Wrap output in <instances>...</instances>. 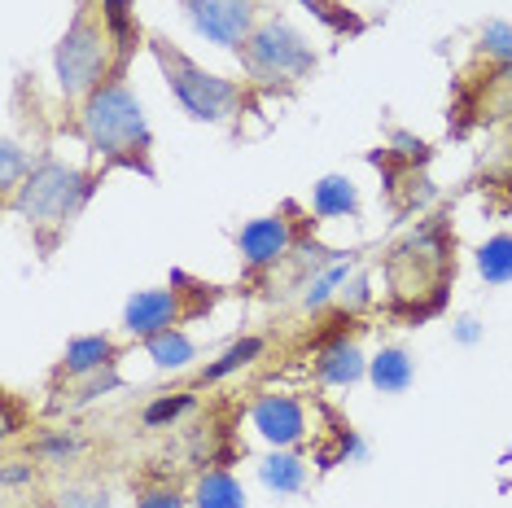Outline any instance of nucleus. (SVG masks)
I'll use <instances>...</instances> for the list:
<instances>
[{
    "label": "nucleus",
    "mask_w": 512,
    "mask_h": 508,
    "mask_svg": "<svg viewBox=\"0 0 512 508\" xmlns=\"http://www.w3.org/2000/svg\"><path fill=\"white\" fill-rule=\"evenodd\" d=\"M482 49L499 57V62H512V27L508 22H486L482 27Z\"/></svg>",
    "instance_id": "obj_21"
},
{
    "label": "nucleus",
    "mask_w": 512,
    "mask_h": 508,
    "mask_svg": "<svg viewBox=\"0 0 512 508\" xmlns=\"http://www.w3.org/2000/svg\"><path fill=\"white\" fill-rule=\"evenodd\" d=\"M477 333H482V329H477V320H460V325H456L460 342H477Z\"/></svg>",
    "instance_id": "obj_27"
},
{
    "label": "nucleus",
    "mask_w": 512,
    "mask_h": 508,
    "mask_svg": "<svg viewBox=\"0 0 512 508\" xmlns=\"http://www.w3.org/2000/svg\"><path fill=\"white\" fill-rule=\"evenodd\" d=\"M62 508H110V495L106 491H66Z\"/></svg>",
    "instance_id": "obj_24"
},
{
    "label": "nucleus",
    "mask_w": 512,
    "mask_h": 508,
    "mask_svg": "<svg viewBox=\"0 0 512 508\" xmlns=\"http://www.w3.org/2000/svg\"><path fill=\"white\" fill-rule=\"evenodd\" d=\"M75 452H79L75 438H49V443L40 447V456H75Z\"/></svg>",
    "instance_id": "obj_26"
},
{
    "label": "nucleus",
    "mask_w": 512,
    "mask_h": 508,
    "mask_svg": "<svg viewBox=\"0 0 512 508\" xmlns=\"http://www.w3.org/2000/svg\"><path fill=\"white\" fill-rule=\"evenodd\" d=\"M158 57H162V71H167V84L176 92V101L193 114V119H202V123L228 119L232 106H237V84L202 71V66H193L189 57H180V53L158 49Z\"/></svg>",
    "instance_id": "obj_3"
},
{
    "label": "nucleus",
    "mask_w": 512,
    "mask_h": 508,
    "mask_svg": "<svg viewBox=\"0 0 512 508\" xmlns=\"http://www.w3.org/2000/svg\"><path fill=\"white\" fill-rule=\"evenodd\" d=\"M197 36H206L219 49H237L250 40L254 27V0H184Z\"/></svg>",
    "instance_id": "obj_6"
},
{
    "label": "nucleus",
    "mask_w": 512,
    "mask_h": 508,
    "mask_svg": "<svg viewBox=\"0 0 512 508\" xmlns=\"http://www.w3.org/2000/svg\"><path fill=\"white\" fill-rule=\"evenodd\" d=\"M254 430H259L267 443H276V447H289V443H298L302 430H307V421H302V408L294 399H285V395H267L254 403Z\"/></svg>",
    "instance_id": "obj_8"
},
{
    "label": "nucleus",
    "mask_w": 512,
    "mask_h": 508,
    "mask_svg": "<svg viewBox=\"0 0 512 508\" xmlns=\"http://www.w3.org/2000/svg\"><path fill=\"white\" fill-rule=\"evenodd\" d=\"M88 193H92V184L79 171L62 163H44L36 171H27V180H22L18 211L31 224H62V219H71L84 206Z\"/></svg>",
    "instance_id": "obj_2"
},
{
    "label": "nucleus",
    "mask_w": 512,
    "mask_h": 508,
    "mask_svg": "<svg viewBox=\"0 0 512 508\" xmlns=\"http://www.w3.org/2000/svg\"><path fill=\"white\" fill-rule=\"evenodd\" d=\"M364 355H359L355 342H333L329 351L320 355V377L329 381V386H355L359 377H364Z\"/></svg>",
    "instance_id": "obj_11"
},
{
    "label": "nucleus",
    "mask_w": 512,
    "mask_h": 508,
    "mask_svg": "<svg viewBox=\"0 0 512 508\" xmlns=\"http://www.w3.org/2000/svg\"><path fill=\"white\" fill-rule=\"evenodd\" d=\"M477 272H482L486 285H508L512 281V237L508 233L491 237L482 250H477Z\"/></svg>",
    "instance_id": "obj_14"
},
{
    "label": "nucleus",
    "mask_w": 512,
    "mask_h": 508,
    "mask_svg": "<svg viewBox=\"0 0 512 508\" xmlns=\"http://www.w3.org/2000/svg\"><path fill=\"white\" fill-rule=\"evenodd\" d=\"M197 508H246V495L228 473H206L197 482Z\"/></svg>",
    "instance_id": "obj_15"
},
{
    "label": "nucleus",
    "mask_w": 512,
    "mask_h": 508,
    "mask_svg": "<svg viewBox=\"0 0 512 508\" xmlns=\"http://www.w3.org/2000/svg\"><path fill=\"white\" fill-rule=\"evenodd\" d=\"M189 408H193L189 395H180V399H158V403H149V408H145V425H167V421L184 417Z\"/></svg>",
    "instance_id": "obj_22"
},
{
    "label": "nucleus",
    "mask_w": 512,
    "mask_h": 508,
    "mask_svg": "<svg viewBox=\"0 0 512 508\" xmlns=\"http://www.w3.org/2000/svg\"><path fill=\"white\" fill-rule=\"evenodd\" d=\"M136 508H184V504H180V495H176V491H149Z\"/></svg>",
    "instance_id": "obj_25"
},
{
    "label": "nucleus",
    "mask_w": 512,
    "mask_h": 508,
    "mask_svg": "<svg viewBox=\"0 0 512 508\" xmlns=\"http://www.w3.org/2000/svg\"><path fill=\"white\" fill-rule=\"evenodd\" d=\"M259 478H263V487H272L276 495H294V491H302V482H307V465L289 452H272L259 465Z\"/></svg>",
    "instance_id": "obj_13"
},
{
    "label": "nucleus",
    "mask_w": 512,
    "mask_h": 508,
    "mask_svg": "<svg viewBox=\"0 0 512 508\" xmlns=\"http://www.w3.org/2000/svg\"><path fill=\"white\" fill-rule=\"evenodd\" d=\"M346 276H351V263H329L320 276H311L307 281V294H302V307H324L329 298L337 294V285H346Z\"/></svg>",
    "instance_id": "obj_18"
},
{
    "label": "nucleus",
    "mask_w": 512,
    "mask_h": 508,
    "mask_svg": "<svg viewBox=\"0 0 512 508\" xmlns=\"http://www.w3.org/2000/svg\"><path fill=\"white\" fill-rule=\"evenodd\" d=\"M106 360H110V338H75L66 346V373H75V377L97 373Z\"/></svg>",
    "instance_id": "obj_16"
},
{
    "label": "nucleus",
    "mask_w": 512,
    "mask_h": 508,
    "mask_svg": "<svg viewBox=\"0 0 512 508\" xmlns=\"http://www.w3.org/2000/svg\"><path fill=\"white\" fill-rule=\"evenodd\" d=\"M53 62H57V84H62L66 97H84V92L97 88L101 71H106V40L88 22V14L75 18V27L57 44Z\"/></svg>",
    "instance_id": "obj_5"
},
{
    "label": "nucleus",
    "mask_w": 512,
    "mask_h": 508,
    "mask_svg": "<svg viewBox=\"0 0 512 508\" xmlns=\"http://www.w3.org/2000/svg\"><path fill=\"white\" fill-rule=\"evenodd\" d=\"M372 386L381 390V395H403L407 386H412V377H416V368H412V355L399 351V346H386V351L372 360Z\"/></svg>",
    "instance_id": "obj_10"
},
{
    "label": "nucleus",
    "mask_w": 512,
    "mask_h": 508,
    "mask_svg": "<svg viewBox=\"0 0 512 508\" xmlns=\"http://www.w3.org/2000/svg\"><path fill=\"white\" fill-rule=\"evenodd\" d=\"M101 9H106L110 36L123 40V49H127V40H132V0H101Z\"/></svg>",
    "instance_id": "obj_20"
},
{
    "label": "nucleus",
    "mask_w": 512,
    "mask_h": 508,
    "mask_svg": "<svg viewBox=\"0 0 512 508\" xmlns=\"http://www.w3.org/2000/svg\"><path fill=\"white\" fill-rule=\"evenodd\" d=\"M311 206H316V215H324V219L355 215L359 211V193H355V184L346 176H324L316 184V193H311Z\"/></svg>",
    "instance_id": "obj_12"
},
{
    "label": "nucleus",
    "mask_w": 512,
    "mask_h": 508,
    "mask_svg": "<svg viewBox=\"0 0 512 508\" xmlns=\"http://www.w3.org/2000/svg\"><path fill=\"white\" fill-rule=\"evenodd\" d=\"M149 355H154L158 368H184L193 360V342L184 338L180 329H162L149 338Z\"/></svg>",
    "instance_id": "obj_17"
},
{
    "label": "nucleus",
    "mask_w": 512,
    "mask_h": 508,
    "mask_svg": "<svg viewBox=\"0 0 512 508\" xmlns=\"http://www.w3.org/2000/svg\"><path fill=\"white\" fill-rule=\"evenodd\" d=\"M289 241H294V233H289V224H285V219H276V215H272V219H250V224L241 228L237 246H241V254H246L250 268H267V263L285 259Z\"/></svg>",
    "instance_id": "obj_7"
},
{
    "label": "nucleus",
    "mask_w": 512,
    "mask_h": 508,
    "mask_svg": "<svg viewBox=\"0 0 512 508\" xmlns=\"http://www.w3.org/2000/svg\"><path fill=\"white\" fill-rule=\"evenodd\" d=\"M259 355H263V338H241L237 346H228L224 351V360L206 368V381H219V377L237 373V368H246L250 360H259Z\"/></svg>",
    "instance_id": "obj_19"
},
{
    "label": "nucleus",
    "mask_w": 512,
    "mask_h": 508,
    "mask_svg": "<svg viewBox=\"0 0 512 508\" xmlns=\"http://www.w3.org/2000/svg\"><path fill=\"white\" fill-rule=\"evenodd\" d=\"M176 307H180L176 290H141L132 303H127L123 325L132 329V333H141V338H154V333L171 329V320H176Z\"/></svg>",
    "instance_id": "obj_9"
},
{
    "label": "nucleus",
    "mask_w": 512,
    "mask_h": 508,
    "mask_svg": "<svg viewBox=\"0 0 512 508\" xmlns=\"http://www.w3.org/2000/svg\"><path fill=\"white\" fill-rule=\"evenodd\" d=\"M246 66L254 79H267V84L281 79V84H289V79H302L316 66V53H311V44L294 27L267 22V27H259L246 40Z\"/></svg>",
    "instance_id": "obj_4"
},
{
    "label": "nucleus",
    "mask_w": 512,
    "mask_h": 508,
    "mask_svg": "<svg viewBox=\"0 0 512 508\" xmlns=\"http://www.w3.org/2000/svg\"><path fill=\"white\" fill-rule=\"evenodd\" d=\"M84 136H88L92 149H101V154L145 149L149 145V123H145L141 101H136L123 84H110V88L92 92V101L84 110Z\"/></svg>",
    "instance_id": "obj_1"
},
{
    "label": "nucleus",
    "mask_w": 512,
    "mask_h": 508,
    "mask_svg": "<svg viewBox=\"0 0 512 508\" xmlns=\"http://www.w3.org/2000/svg\"><path fill=\"white\" fill-rule=\"evenodd\" d=\"M18 171H22V149L5 141L0 145V180H5V189H18Z\"/></svg>",
    "instance_id": "obj_23"
}]
</instances>
